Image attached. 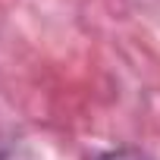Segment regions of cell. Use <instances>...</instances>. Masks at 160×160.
Instances as JSON below:
<instances>
[{"mask_svg":"<svg viewBox=\"0 0 160 160\" xmlns=\"http://www.w3.org/2000/svg\"><path fill=\"white\" fill-rule=\"evenodd\" d=\"M0 160H3V157H0Z\"/></svg>","mask_w":160,"mask_h":160,"instance_id":"cell-2","label":"cell"},{"mask_svg":"<svg viewBox=\"0 0 160 160\" xmlns=\"http://www.w3.org/2000/svg\"><path fill=\"white\" fill-rule=\"evenodd\" d=\"M98 160H151V157L138 148H113V151H104Z\"/></svg>","mask_w":160,"mask_h":160,"instance_id":"cell-1","label":"cell"}]
</instances>
